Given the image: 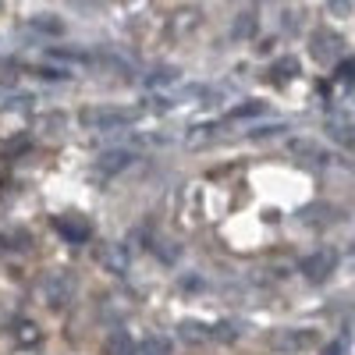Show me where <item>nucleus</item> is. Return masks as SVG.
Here are the masks:
<instances>
[{
	"instance_id": "f257e3e1",
	"label": "nucleus",
	"mask_w": 355,
	"mask_h": 355,
	"mask_svg": "<svg viewBox=\"0 0 355 355\" xmlns=\"http://www.w3.org/2000/svg\"><path fill=\"white\" fill-rule=\"evenodd\" d=\"M139 117L132 107H89L82 110V125L85 128H128Z\"/></svg>"
},
{
	"instance_id": "f03ea898",
	"label": "nucleus",
	"mask_w": 355,
	"mask_h": 355,
	"mask_svg": "<svg viewBox=\"0 0 355 355\" xmlns=\"http://www.w3.org/2000/svg\"><path fill=\"white\" fill-rule=\"evenodd\" d=\"M71 291H75V277L64 274V270H50V274H43V281H40V299H43L46 306H64V302L71 299Z\"/></svg>"
},
{
	"instance_id": "7ed1b4c3",
	"label": "nucleus",
	"mask_w": 355,
	"mask_h": 355,
	"mask_svg": "<svg viewBox=\"0 0 355 355\" xmlns=\"http://www.w3.org/2000/svg\"><path fill=\"white\" fill-rule=\"evenodd\" d=\"M313 341H316V334L306 331V327H277V331L270 334V348H274V352H284V355L302 352V348H313Z\"/></svg>"
},
{
	"instance_id": "20e7f679",
	"label": "nucleus",
	"mask_w": 355,
	"mask_h": 355,
	"mask_svg": "<svg viewBox=\"0 0 355 355\" xmlns=\"http://www.w3.org/2000/svg\"><path fill=\"white\" fill-rule=\"evenodd\" d=\"M341 36L338 33H331V28H316L313 33V40H309V50H313V57L316 61H323V64H334L338 57H341Z\"/></svg>"
},
{
	"instance_id": "39448f33",
	"label": "nucleus",
	"mask_w": 355,
	"mask_h": 355,
	"mask_svg": "<svg viewBox=\"0 0 355 355\" xmlns=\"http://www.w3.org/2000/svg\"><path fill=\"white\" fill-rule=\"evenodd\" d=\"M299 266H302V274H306L309 281H316V284H320V281H327V277L334 274L338 256H334L331 249H316V252H313V256H306Z\"/></svg>"
},
{
	"instance_id": "423d86ee",
	"label": "nucleus",
	"mask_w": 355,
	"mask_h": 355,
	"mask_svg": "<svg viewBox=\"0 0 355 355\" xmlns=\"http://www.w3.org/2000/svg\"><path fill=\"white\" fill-rule=\"evenodd\" d=\"M53 231L61 234L64 242H71V245L89 242V234H93L89 220H82V217H75V214H61V217H53Z\"/></svg>"
},
{
	"instance_id": "0eeeda50",
	"label": "nucleus",
	"mask_w": 355,
	"mask_h": 355,
	"mask_svg": "<svg viewBox=\"0 0 355 355\" xmlns=\"http://www.w3.org/2000/svg\"><path fill=\"white\" fill-rule=\"evenodd\" d=\"M178 334H182L189 345H206V341H214V323H202V320H182V323H178Z\"/></svg>"
},
{
	"instance_id": "6e6552de",
	"label": "nucleus",
	"mask_w": 355,
	"mask_h": 355,
	"mask_svg": "<svg viewBox=\"0 0 355 355\" xmlns=\"http://www.w3.org/2000/svg\"><path fill=\"white\" fill-rule=\"evenodd\" d=\"M217 139H220V125L206 121V125H196V128L189 132L185 146H189V150H196V146H210V142H217Z\"/></svg>"
},
{
	"instance_id": "1a4fd4ad",
	"label": "nucleus",
	"mask_w": 355,
	"mask_h": 355,
	"mask_svg": "<svg viewBox=\"0 0 355 355\" xmlns=\"http://www.w3.org/2000/svg\"><path fill=\"white\" fill-rule=\"evenodd\" d=\"M128 164H135V157H132L128 150H107V153L100 157V171H107V174H117V171H125Z\"/></svg>"
},
{
	"instance_id": "9d476101",
	"label": "nucleus",
	"mask_w": 355,
	"mask_h": 355,
	"mask_svg": "<svg viewBox=\"0 0 355 355\" xmlns=\"http://www.w3.org/2000/svg\"><path fill=\"white\" fill-rule=\"evenodd\" d=\"M178 82H182V71L178 68H153L150 75H146V85L150 89H171Z\"/></svg>"
},
{
	"instance_id": "9b49d317",
	"label": "nucleus",
	"mask_w": 355,
	"mask_h": 355,
	"mask_svg": "<svg viewBox=\"0 0 355 355\" xmlns=\"http://www.w3.org/2000/svg\"><path fill=\"white\" fill-rule=\"evenodd\" d=\"M103 355H135V341L125 331H114L103 345Z\"/></svg>"
},
{
	"instance_id": "f8f14e48",
	"label": "nucleus",
	"mask_w": 355,
	"mask_h": 355,
	"mask_svg": "<svg viewBox=\"0 0 355 355\" xmlns=\"http://www.w3.org/2000/svg\"><path fill=\"white\" fill-rule=\"evenodd\" d=\"M135 355H171V341L167 338H146L135 345Z\"/></svg>"
},
{
	"instance_id": "ddd939ff",
	"label": "nucleus",
	"mask_w": 355,
	"mask_h": 355,
	"mask_svg": "<svg viewBox=\"0 0 355 355\" xmlns=\"http://www.w3.org/2000/svg\"><path fill=\"white\" fill-rule=\"evenodd\" d=\"M295 75H299V61H295V57H281V61L274 64V78L277 82H288Z\"/></svg>"
},
{
	"instance_id": "4468645a",
	"label": "nucleus",
	"mask_w": 355,
	"mask_h": 355,
	"mask_svg": "<svg viewBox=\"0 0 355 355\" xmlns=\"http://www.w3.org/2000/svg\"><path fill=\"white\" fill-rule=\"evenodd\" d=\"M266 107L259 103V100H249V103H239V107H231L227 110V117H231V121H239V117H256V114H263Z\"/></svg>"
},
{
	"instance_id": "2eb2a0df",
	"label": "nucleus",
	"mask_w": 355,
	"mask_h": 355,
	"mask_svg": "<svg viewBox=\"0 0 355 355\" xmlns=\"http://www.w3.org/2000/svg\"><path fill=\"white\" fill-rule=\"evenodd\" d=\"M15 334H18V341H21V345H40V338H43L36 323H25V320L15 327Z\"/></svg>"
},
{
	"instance_id": "dca6fc26",
	"label": "nucleus",
	"mask_w": 355,
	"mask_h": 355,
	"mask_svg": "<svg viewBox=\"0 0 355 355\" xmlns=\"http://www.w3.org/2000/svg\"><path fill=\"white\" fill-rule=\"evenodd\" d=\"M50 57H53V61H89V53H82V50H68V46H53L50 50Z\"/></svg>"
},
{
	"instance_id": "f3484780",
	"label": "nucleus",
	"mask_w": 355,
	"mask_h": 355,
	"mask_svg": "<svg viewBox=\"0 0 355 355\" xmlns=\"http://www.w3.org/2000/svg\"><path fill=\"white\" fill-rule=\"evenodd\" d=\"M327 128H331V135H334V139H341L345 146L352 142V121H338V117H334V121H331Z\"/></svg>"
},
{
	"instance_id": "a211bd4d",
	"label": "nucleus",
	"mask_w": 355,
	"mask_h": 355,
	"mask_svg": "<svg viewBox=\"0 0 355 355\" xmlns=\"http://www.w3.org/2000/svg\"><path fill=\"white\" fill-rule=\"evenodd\" d=\"M36 28H46V33H61V21H50V18H36Z\"/></svg>"
}]
</instances>
